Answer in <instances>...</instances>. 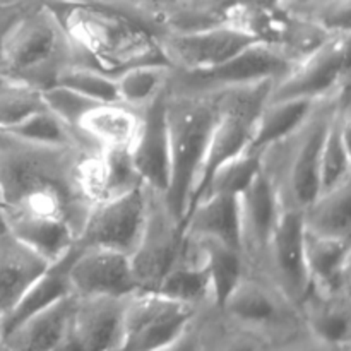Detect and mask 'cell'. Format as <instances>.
Returning <instances> with one entry per match:
<instances>
[{
  "label": "cell",
  "mask_w": 351,
  "mask_h": 351,
  "mask_svg": "<svg viewBox=\"0 0 351 351\" xmlns=\"http://www.w3.org/2000/svg\"><path fill=\"white\" fill-rule=\"evenodd\" d=\"M184 239V221L171 208L167 192L146 185V216L136 249L130 254L139 290H156L177 261Z\"/></svg>",
  "instance_id": "cell-9"
},
{
  "label": "cell",
  "mask_w": 351,
  "mask_h": 351,
  "mask_svg": "<svg viewBox=\"0 0 351 351\" xmlns=\"http://www.w3.org/2000/svg\"><path fill=\"white\" fill-rule=\"evenodd\" d=\"M5 132L21 137V139L31 141V143L48 144V146L96 147L79 130H75L74 127L64 122L60 117L55 115L47 106L34 113V115L27 117L26 120H23L17 125H14L12 129H7Z\"/></svg>",
  "instance_id": "cell-33"
},
{
  "label": "cell",
  "mask_w": 351,
  "mask_h": 351,
  "mask_svg": "<svg viewBox=\"0 0 351 351\" xmlns=\"http://www.w3.org/2000/svg\"><path fill=\"white\" fill-rule=\"evenodd\" d=\"M259 170L261 153L250 149L243 151L242 154L232 158V160L223 163L219 168H216L215 173L209 177L208 184L202 189L199 199L213 194L239 195L240 192L254 180V177L259 173ZM192 208H194V206H192Z\"/></svg>",
  "instance_id": "cell-34"
},
{
  "label": "cell",
  "mask_w": 351,
  "mask_h": 351,
  "mask_svg": "<svg viewBox=\"0 0 351 351\" xmlns=\"http://www.w3.org/2000/svg\"><path fill=\"white\" fill-rule=\"evenodd\" d=\"M219 110V91H194L168 86L165 98L170 180L167 197L184 221Z\"/></svg>",
  "instance_id": "cell-4"
},
{
  "label": "cell",
  "mask_w": 351,
  "mask_h": 351,
  "mask_svg": "<svg viewBox=\"0 0 351 351\" xmlns=\"http://www.w3.org/2000/svg\"><path fill=\"white\" fill-rule=\"evenodd\" d=\"M293 64V58L288 57L285 51L256 41L209 71L189 74L173 71L171 86L194 91H219L254 82H276L290 71Z\"/></svg>",
  "instance_id": "cell-11"
},
{
  "label": "cell",
  "mask_w": 351,
  "mask_h": 351,
  "mask_svg": "<svg viewBox=\"0 0 351 351\" xmlns=\"http://www.w3.org/2000/svg\"><path fill=\"white\" fill-rule=\"evenodd\" d=\"M298 308L308 336L332 348H351V297L308 288Z\"/></svg>",
  "instance_id": "cell-21"
},
{
  "label": "cell",
  "mask_w": 351,
  "mask_h": 351,
  "mask_svg": "<svg viewBox=\"0 0 351 351\" xmlns=\"http://www.w3.org/2000/svg\"><path fill=\"white\" fill-rule=\"evenodd\" d=\"M173 69L167 62H149L117 72L119 101L134 110H144L156 101L170 86Z\"/></svg>",
  "instance_id": "cell-30"
},
{
  "label": "cell",
  "mask_w": 351,
  "mask_h": 351,
  "mask_svg": "<svg viewBox=\"0 0 351 351\" xmlns=\"http://www.w3.org/2000/svg\"><path fill=\"white\" fill-rule=\"evenodd\" d=\"M308 288L351 297V240L322 237L305 230Z\"/></svg>",
  "instance_id": "cell-19"
},
{
  "label": "cell",
  "mask_w": 351,
  "mask_h": 351,
  "mask_svg": "<svg viewBox=\"0 0 351 351\" xmlns=\"http://www.w3.org/2000/svg\"><path fill=\"white\" fill-rule=\"evenodd\" d=\"M50 266L47 259L3 228L0 232V322Z\"/></svg>",
  "instance_id": "cell-20"
},
{
  "label": "cell",
  "mask_w": 351,
  "mask_h": 351,
  "mask_svg": "<svg viewBox=\"0 0 351 351\" xmlns=\"http://www.w3.org/2000/svg\"><path fill=\"white\" fill-rule=\"evenodd\" d=\"M57 84L74 89V91L99 103L119 101L115 74L101 71V69L86 64V62H79V64L65 69L58 77Z\"/></svg>",
  "instance_id": "cell-36"
},
{
  "label": "cell",
  "mask_w": 351,
  "mask_h": 351,
  "mask_svg": "<svg viewBox=\"0 0 351 351\" xmlns=\"http://www.w3.org/2000/svg\"><path fill=\"white\" fill-rule=\"evenodd\" d=\"M341 351H351V348H345V350H341Z\"/></svg>",
  "instance_id": "cell-47"
},
{
  "label": "cell",
  "mask_w": 351,
  "mask_h": 351,
  "mask_svg": "<svg viewBox=\"0 0 351 351\" xmlns=\"http://www.w3.org/2000/svg\"><path fill=\"white\" fill-rule=\"evenodd\" d=\"M345 348H332V346L324 345V343L317 341L312 336L304 335L300 338L290 339L287 343H281V345L269 346L266 351H341Z\"/></svg>",
  "instance_id": "cell-39"
},
{
  "label": "cell",
  "mask_w": 351,
  "mask_h": 351,
  "mask_svg": "<svg viewBox=\"0 0 351 351\" xmlns=\"http://www.w3.org/2000/svg\"><path fill=\"white\" fill-rule=\"evenodd\" d=\"M84 62L48 3L33 0L0 36V69L14 81L43 89L57 84L71 65Z\"/></svg>",
  "instance_id": "cell-3"
},
{
  "label": "cell",
  "mask_w": 351,
  "mask_h": 351,
  "mask_svg": "<svg viewBox=\"0 0 351 351\" xmlns=\"http://www.w3.org/2000/svg\"><path fill=\"white\" fill-rule=\"evenodd\" d=\"M218 308L230 321L259 336L267 346L307 335L298 305L266 274L247 267Z\"/></svg>",
  "instance_id": "cell-6"
},
{
  "label": "cell",
  "mask_w": 351,
  "mask_h": 351,
  "mask_svg": "<svg viewBox=\"0 0 351 351\" xmlns=\"http://www.w3.org/2000/svg\"><path fill=\"white\" fill-rule=\"evenodd\" d=\"M125 298L75 297L64 339L55 351H113Z\"/></svg>",
  "instance_id": "cell-17"
},
{
  "label": "cell",
  "mask_w": 351,
  "mask_h": 351,
  "mask_svg": "<svg viewBox=\"0 0 351 351\" xmlns=\"http://www.w3.org/2000/svg\"><path fill=\"white\" fill-rule=\"evenodd\" d=\"M351 33L329 34L317 48L291 65L278 79L269 99H319L338 95L350 86Z\"/></svg>",
  "instance_id": "cell-10"
},
{
  "label": "cell",
  "mask_w": 351,
  "mask_h": 351,
  "mask_svg": "<svg viewBox=\"0 0 351 351\" xmlns=\"http://www.w3.org/2000/svg\"><path fill=\"white\" fill-rule=\"evenodd\" d=\"M273 84V81H263L219 89L218 117L213 125L208 149H206L204 160H202L189 211L195 204L202 189L208 184L209 177L215 173L216 168L249 149L257 119H259L263 106L269 99Z\"/></svg>",
  "instance_id": "cell-7"
},
{
  "label": "cell",
  "mask_w": 351,
  "mask_h": 351,
  "mask_svg": "<svg viewBox=\"0 0 351 351\" xmlns=\"http://www.w3.org/2000/svg\"><path fill=\"white\" fill-rule=\"evenodd\" d=\"M43 95V101L47 105L48 110L55 113L57 117H60L64 122H67L69 125L74 127L75 130L79 125V120L82 119L86 112H88L91 106H95V99L88 98V96L81 95V93L74 91V89H69L65 86L55 84L51 88H47L41 91Z\"/></svg>",
  "instance_id": "cell-38"
},
{
  "label": "cell",
  "mask_w": 351,
  "mask_h": 351,
  "mask_svg": "<svg viewBox=\"0 0 351 351\" xmlns=\"http://www.w3.org/2000/svg\"><path fill=\"white\" fill-rule=\"evenodd\" d=\"M75 245L60 257L58 261L51 263L47 269L41 273V276L34 281L29 287V290L24 293L19 304L12 308L9 315L0 322V331L2 336L17 324L26 321L27 317L34 315L36 312L43 311V308L50 307L55 302L62 300L67 295H72L71 283H69V264H71L72 256H74Z\"/></svg>",
  "instance_id": "cell-27"
},
{
  "label": "cell",
  "mask_w": 351,
  "mask_h": 351,
  "mask_svg": "<svg viewBox=\"0 0 351 351\" xmlns=\"http://www.w3.org/2000/svg\"><path fill=\"white\" fill-rule=\"evenodd\" d=\"M0 339H2V331H0Z\"/></svg>",
  "instance_id": "cell-48"
},
{
  "label": "cell",
  "mask_w": 351,
  "mask_h": 351,
  "mask_svg": "<svg viewBox=\"0 0 351 351\" xmlns=\"http://www.w3.org/2000/svg\"><path fill=\"white\" fill-rule=\"evenodd\" d=\"M154 291L182 304L192 305L199 311L215 307L211 280H209L201 249L195 240L185 237L177 261L168 269Z\"/></svg>",
  "instance_id": "cell-22"
},
{
  "label": "cell",
  "mask_w": 351,
  "mask_h": 351,
  "mask_svg": "<svg viewBox=\"0 0 351 351\" xmlns=\"http://www.w3.org/2000/svg\"><path fill=\"white\" fill-rule=\"evenodd\" d=\"M67 274L75 297L125 298L139 291L129 254L105 247L75 245Z\"/></svg>",
  "instance_id": "cell-15"
},
{
  "label": "cell",
  "mask_w": 351,
  "mask_h": 351,
  "mask_svg": "<svg viewBox=\"0 0 351 351\" xmlns=\"http://www.w3.org/2000/svg\"><path fill=\"white\" fill-rule=\"evenodd\" d=\"M263 274H266L291 302L300 305L308 291L305 264L304 211L281 208L267 245Z\"/></svg>",
  "instance_id": "cell-14"
},
{
  "label": "cell",
  "mask_w": 351,
  "mask_h": 351,
  "mask_svg": "<svg viewBox=\"0 0 351 351\" xmlns=\"http://www.w3.org/2000/svg\"><path fill=\"white\" fill-rule=\"evenodd\" d=\"M185 237L216 240L240 250L239 195L213 194L199 199L184 219Z\"/></svg>",
  "instance_id": "cell-24"
},
{
  "label": "cell",
  "mask_w": 351,
  "mask_h": 351,
  "mask_svg": "<svg viewBox=\"0 0 351 351\" xmlns=\"http://www.w3.org/2000/svg\"><path fill=\"white\" fill-rule=\"evenodd\" d=\"M350 91L319 99L297 130L261 151V168L273 184L281 208L304 211L319 194V161L322 141L336 103Z\"/></svg>",
  "instance_id": "cell-5"
},
{
  "label": "cell",
  "mask_w": 351,
  "mask_h": 351,
  "mask_svg": "<svg viewBox=\"0 0 351 351\" xmlns=\"http://www.w3.org/2000/svg\"><path fill=\"white\" fill-rule=\"evenodd\" d=\"M51 7L86 64L117 74L127 67L165 62L156 34L136 10L103 0H58Z\"/></svg>",
  "instance_id": "cell-2"
},
{
  "label": "cell",
  "mask_w": 351,
  "mask_h": 351,
  "mask_svg": "<svg viewBox=\"0 0 351 351\" xmlns=\"http://www.w3.org/2000/svg\"><path fill=\"white\" fill-rule=\"evenodd\" d=\"M29 2H33V0H29ZM29 2H0V36L9 26L10 21L17 16V12Z\"/></svg>",
  "instance_id": "cell-41"
},
{
  "label": "cell",
  "mask_w": 351,
  "mask_h": 351,
  "mask_svg": "<svg viewBox=\"0 0 351 351\" xmlns=\"http://www.w3.org/2000/svg\"><path fill=\"white\" fill-rule=\"evenodd\" d=\"M98 151L31 143L0 130L3 223L50 264L75 245L95 206L86 173Z\"/></svg>",
  "instance_id": "cell-1"
},
{
  "label": "cell",
  "mask_w": 351,
  "mask_h": 351,
  "mask_svg": "<svg viewBox=\"0 0 351 351\" xmlns=\"http://www.w3.org/2000/svg\"><path fill=\"white\" fill-rule=\"evenodd\" d=\"M146 216V185L93 206L75 245L132 254Z\"/></svg>",
  "instance_id": "cell-13"
},
{
  "label": "cell",
  "mask_w": 351,
  "mask_h": 351,
  "mask_svg": "<svg viewBox=\"0 0 351 351\" xmlns=\"http://www.w3.org/2000/svg\"><path fill=\"white\" fill-rule=\"evenodd\" d=\"M163 60L175 72H202L223 64L249 45L254 38L232 26H213L195 31H156Z\"/></svg>",
  "instance_id": "cell-12"
},
{
  "label": "cell",
  "mask_w": 351,
  "mask_h": 351,
  "mask_svg": "<svg viewBox=\"0 0 351 351\" xmlns=\"http://www.w3.org/2000/svg\"><path fill=\"white\" fill-rule=\"evenodd\" d=\"M304 226L317 235L351 240V180L315 195L304 209Z\"/></svg>",
  "instance_id": "cell-28"
},
{
  "label": "cell",
  "mask_w": 351,
  "mask_h": 351,
  "mask_svg": "<svg viewBox=\"0 0 351 351\" xmlns=\"http://www.w3.org/2000/svg\"><path fill=\"white\" fill-rule=\"evenodd\" d=\"M75 295H67L50 307L36 312L2 336L9 351H55L64 339Z\"/></svg>",
  "instance_id": "cell-25"
},
{
  "label": "cell",
  "mask_w": 351,
  "mask_h": 351,
  "mask_svg": "<svg viewBox=\"0 0 351 351\" xmlns=\"http://www.w3.org/2000/svg\"><path fill=\"white\" fill-rule=\"evenodd\" d=\"M290 12L311 21L326 33H351V0H312Z\"/></svg>",
  "instance_id": "cell-37"
},
{
  "label": "cell",
  "mask_w": 351,
  "mask_h": 351,
  "mask_svg": "<svg viewBox=\"0 0 351 351\" xmlns=\"http://www.w3.org/2000/svg\"><path fill=\"white\" fill-rule=\"evenodd\" d=\"M269 346L254 332L230 321L218 307L201 311L195 351H266Z\"/></svg>",
  "instance_id": "cell-31"
},
{
  "label": "cell",
  "mask_w": 351,
  "mask_h": 351,
  "mask_svg": "<svg viewBox=\"0 0 351 351\" xmlns=\"http://www.w3.org/2000/svg\"><path fill=\"white\" fill-rule=\"evenodd\" d=\"M280 215V201L263 168L239 194L240 254L247 269L263 273L267 245Z\"/></svg>",
  "instance_id": "cell-16"
},
{
  "label": "cell",
  "mask_w": 351,
  "mask_h": 351,
  "mask_svg": "<svg viewBox=\"0 0 351 351\" xmlns=\"http://www.w3.org/2000/svg\"><path fill=\"white\" fill-rule=\"evenodd\" d=\"M45 106L40 89L5 77L0 84V130L12 129Z\"/></svg>",
  "instance_id": "cell-35"
},
{
  "label": "cell",
  "mask_w": 351,
  "mask_h": 351,
  "mask_svg": "<svg viewBox=\"0 0 351 351\" xmlns=\"http://www.w3.org/2000/svg\"><path fill=\"white\" fill-rule=\"evenodd\" d=\"M199 314V308L165 297L158 291H136L123 302L119 341L113 351L165 348L184 336Z\"/></svg>",
  "instance_id": "cell-8"
},
{
  "label": "cell",
  "mask_w": 351,
  "mask_h": 351,
  "mask_svg": "<svg viewBox=\"0 0 351 351\" xmlns=\"http://www.w3.org/2000/svg\"><path fill=\"white\" fill-rule=\"evenodd\" d=\"M3 79H5V75H3L2 69H0V84H2V81H3Z\"/></svg>",
  "instance_id": "cell-46"
},
{
  "label": "cell",
  "mask_w": 351,
  "mask_h": 351,
  "mask_svg": "<svg viewBox=\"0 0 351 351\" xmlns=\"http://www.w3.org/2000/svg\"><path fill=\"white\" fill-rule=\"evenodd\" d=\"M103 2H110V3H115V5H120V7H125V9H130V10H139L141 7L144 5V3L147 2V0H103Z\"/></svg>",
  "instance_id": "cell-42"
},
{
  "label": "cell",
  "mask_w": 351,
  "mask_h": 351,
  "mask_svg": "<svg viewBox=\"0 0 351 351\" xmlns=\"http://www.w3.org/2000/svg\"><path fill=\"white\" fill-rule=\"evenodd\" d=\"M317 101L312 99H267L254 129L250 151H264L290 136L302 125Z\"/></svg>",
  "instance_id": "cell-29"
},
{
  "label": "cell",
  "mask_w": 351,
  "mask_h": 351,
  "mask_svg": "<svg viewBox=\"0 0 351 351\" xmlns=\"http://www.w3.org/2000/svg\"><path fill=\"white\" fill-rule=\"evenodd\" d=\"M0 2H29V0H0Z\"/></svg>",
  "instance_id": "cell-44"
},
{
  "label": "cell",
  "mask_w": 351,
  "mask_h": 351,
  "mask_svg": "<svg viewBox=\"0 0 351 351\" xmlns=\"http://www.w3.org/2000/svg\"><path fill=\"white\" fill-rule=\"evenodd\" d=\"M143 113L120 101L96 103L79 120V132L98 149H132Z\"/></svg>",
  "instance_id": "cell-23"
},
{
  "label": "cell",
  "mask_w": 351,
  "mask_h": 351,
  "mask_svg": "<svg viewBox=\"0 0 351 351\" xmlns=\"http://www.w3.org/2000/svg\"><path fill=\"white\" fill-rule=\"evenodd\" d=\"M197 319H195L194 324L191 326V329H189L184 336H180L177 341H173L171 345L165 346V348L158 351H195V339H197Z\"/></svg>",
  "instance_id": "cell-40"
},
{
  "label": "cell",
  "mask_w": 351,
  "mask_h": 351,
  "mask_svg": "<svg viewBox=\"0 0 351 351\" xmlns=\"http://www.w3.org/2000/svg\"><path fill=\"white\" fill-rule=\"evenodd\" d=\"M195 240L201 249L202 261L211 280L213 302H215V307H219L245 271L242 254L239 249H233L216 240Z\"/></svg>",
  "instance_id": "cell-32"
},
{
  "label": "cell",
  "mask_w": 351,
  "mask_h": 351,
  "mask_svg": "<svg viewBox=\"0 0 351 351\" xmlns=\"http://www.w3.org/2000/svg\"><path fill=\"white\" fill-rule=\"evenodd\" d=\"M167 91L147 108L141 110L143 122L136 143L130 149L134 168L143 184L165 192L170 180V143L165 115Z\"/></svg>",
  "instance_id": "cell-18"
},
{
  "label": "cell",
  "mask_w": 351,
  "mask_h": 351,
  "mask_svg": "<svg viewBox=\"0 0 351 351\" xmlns=\"http://www.w3.org/2000/svg\"><path fill=\"white\" fill-rule=\"evenodd\" d=\"M5 228V223H3V216H2V209H0V232Z\"/></svg>",
  "instance_id": "cell-43"
},
{
  "label": "cell",
  "mask_w": 351,
  "mask_h": 351,
  "mask_svg": "<svg viewBox=\"0 0 351 351\" xmlns=\"http://www.w3.org/2000/svg\"><path fill=\"white\" fill-rule=\"evenodd\" d=\"M0 351H9L7 350V346L2 343V339H0Z\"/></svg>",
  "instance_id": "cell-45"
},
{
  "label": "cell",
  "mask_w": 351,
  "mask_h": 351,
  "mask_svg": "<svg viewBox=\"0 0 351 351\" xmlns=\"http://www.w3.org/2000/svg\"><path fill=\"white\" fill-rule=\"evenodd\" d=\"M351 99L350 91L341 95L332 110L319 161V194L351 180Z\"/></svg>",
  "instance_id": "cell-26"
}]
</instances>
